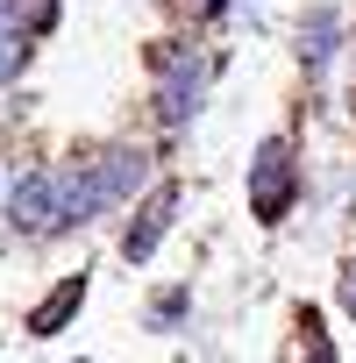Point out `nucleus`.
<instances>
[{
	"mask_svg": "<svg viewBox=\"0 0 356 363\" xmlns=\"http://www.w3.org/2000/svg\"><path fill=\"white\" fill-rule=\"evenodd\" d=\"M299 50H306V65H328V50H335V15H328V8L306 22V43H299Z\"/></svg>",
	"mask_w": 356,
	"mask_h": 363,
	"instance_id": "nucleus-8",
	"label": "nucleus"
},
{
	"mask_svg": "<svg viewBox=\"0 0 356 363\" xmlns=\"http://www.w3.org/2000/svg\"><path fill=\"white\" fill-rule=\"evenodd\" d=\"M342 313L356 320V264H342Z\"/></svg>",
	"mask_w": 356,
	"mask_h": 363,
	"instance_id": "nucleus-10",
	"label": "nucleus"
},
{
	"mask_svg": "<svg viewBox=\"0 0 356 363\" xmlns=\"http://www.w3.org/2000/svg\"><path fill=\"white\" fill-rule=\"evenodd\" d=\"M171 214H178V186H157V193L143 200L135 228L121 235V257H128V264H150V257H157V242H164V228H171Z\"/></svg>",
	"mask_w": 356,
	"mask_h": 363,
	"instance_id": "nucleus-4",
	"label": "nucleus"
},
{
	"mask_svg": "<svg viewBox=\"0 0 356 363\" xmlns=\"http://www.w3.org/2000/svg\"><path fill=\"white\" fill-rule=\"evenodd\" d=\"M150 178V157L143 150H107L93 157L86 171H65V207H57V228H86L93 214H107L114 200H128Z\"/></svg>",
	"mask_w": 356,
	"mask_h": 363,
	"instance_id": "nucleus-1",
	"label": "nucleus"
},
{
	"mask_svg": "<svg viewBox=\"0 0 356 363\" xmlns=\"http://www.w3.org/2000/svg\"><path fill=\"white\" fill-rule=\"evenodd\" d=\"M22 65H29V36L0 29V86H15V79H22Z\"/></svg>",
	"mask_w": 356,
	"mask_h": 363,
	"instance_id": "nucleus-9",
	"label": "nucleus"
},
{
	"mask_svg": "<svg viewBox=\"0 0 356 363\" xmlns=\"http://www.w3.org/2000/svg\"><path fill=\"white\" fill-rule=\"evenodd\" d=\"M79 306H86V278L72 271V278H65V285H57V292H50V299H43L36 313H29V335H65Z\"/></svg>",
	"mask_w": 356,
	"mask_h": 363,
	"instance_id": "nucleus-6",
	"label": "nucleus"
},
{
	"mask_svg": "<svg viewBox=\"0 0 356 363\" xmlns=\"http://www.w3.org/2000/svg\"><path fill=\"white\" fill-rule=\"evenodd\" d=\"M306 363H335V349H328V342L313 335V342H306Z\"/></svg>",
	"mask_w": 356,
	"mask_h": 363,
	"instance_id": "nucleus-11",
	"label": "nucleus"
},
{
	"mask_svg": "<svg viewBox=\"0 0 356 363\" xmlns=\"http://www.w3.org/2000/svg\"><path fill=\"white\" fill-rule=\"evenodd\" d=\"M57 207H65V171L36 164L22 186H15V228L22 235H43V228H57Z\"/></svg>",
	"mask_w": 356,
	"mask_h": 363,
	"instance_id": "nucleus-3",
	"label": "nucleus"
},
{
	"mask_svg": "<svg viewBox=\"0 0 356 363\" xmlns=\"http://www.w3.org/2000/svg\"><path fill=\"white\" fill-rule=\"evenodd\" d=\"M250 207H257V221H285V207H292V143L285 135H271L250 164Z\"/></svg>",
	"mask_w": 356,
	"mask_h": 363,
	"instance_id": "nucleus-2",
	"label": "nucleus"
},
{
	"mask_svg": "<svg viewBox=\"0 0 356 363\" xmlns=\"http://www.w3.org/2000/svg\"><path fill=\"white\" fill-rule=\"evenodd\" d=\"M200 86H207V65H171V79L157 86V114L178 128V121H193L200 114Z\"/></svg>",
	"mask_w": 356,
	"mask_h": 363,
	"instance_id": "nucleus-5",
	"label": "nucleus"
},
{
	"mask_svg": "<svg viewBox=\"0 0 356 363\" xmlns=\"http://www.w3.org/2000/svg\"><path fill=\"white\" fill-rule=\"evenodd\" d=\"M50 22H57V0H8V8H0V29H15V36L50 29Z\"/></svg>",
	"mask_w": 356,
	"mask_h": 363,
	"instance_id": "nucleus-7",
	"label": "nucleus"
},
{
	"mask_svg": "<svg viewBox=\"0 0 356 363\" xmlns=\"http://www.w3.org/2000/svg\"><path fill=\"white\" fill-rule=\"evenodd\" d=\"M207 8H221V0H207Z\"/></svg>",
	"mask_w": 356,
	"mask_h": 363,
	"instance_id": "nucleus-12",
	"label": "nucleus"
}]
</instances>
